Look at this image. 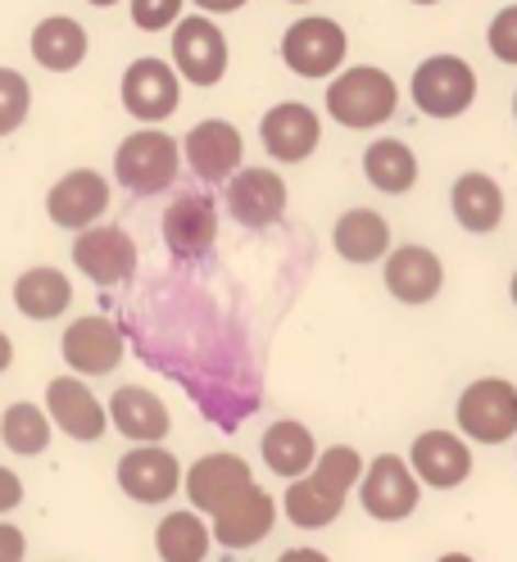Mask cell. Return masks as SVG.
I'll return each mask as SVG.
<instances>
[{"instance_id":"obj_21","label":"cell","mask_w":517,"mask_h":562,"mask_svg":"<svg viewBox=\"0 0 517 562\" xmlns=\"http://www.w3.org/2000/svg\"><path fill=\"white\" fill-rule=\"evenodd\" d=\"M445 286V268L427 245H400L386 259V291L400 304H427Z\"/></svg>"},{"instance_id":"obj_19","label":"cell","mask_w":517,"mask_h":562,"mask_svg":"<svg viewBox=\"0 0 517 562\" xmlns=\"http://www.w3.org/2000/svg\"><path fill=\"white\" fill-rule=\"evenodd\" d=\"M408 468L431 490H454L472 476V449L454 431H423L408 449Z\"/></svg>"},{"instance_id":"obj_2","label":"cell","mask_w":517,"mask_h":562,"mask_svg":"<svg viewBox=\"0 0 517 562\" xmlns=\"http://www.w3.org/2000/svg\"><path fill=\"white\" fill-rule=\"evenodd\" d=\"M395 104H400V91L391 74H382L372 64L350 68V74H340L327 87V110L340 127H376L395 114Z\"/></svg>"},{"instance_id":"obj_8","label":"cell","mask_w":517,"mask_h":562,"mask_svg":"<svg viewBox=\"0 0 517 562\" xmlns=\"http://www.w3.org/2000/svg\"><path fill=\"white\" fill-rule=\"evenodd\" d=\"M250 490H255V472L246 459H236V453H204V459L191 463V472H187L191 504L210 517H218L236 499H246Z\"/></svg>"},{"instance_id":"obj_13","label":"cell","mask_w":517,"mask_h":562,"mask_svg":"<svg viewBox=\"0 0 517 562\" xmlns=\"http://www.w3.org/2000/svg\"><path fill=\"white\" fill-rule=\"evenodd\" d=\"M214 240H218V209L210 195H200V191H187L168 204V214H164V245L178 259H204L214 250Z\"/></svg>"},{"instance_id":"obj_23","label":"cell","mask_w":517,"mask_h":562,"mask_svg":"<svg viewBox=\"0 0 517 562\" xmlns=\"http://www.w3.org/2000/svg\"><path fill=\"white\" fill-rule=\"evenodd\" d=\"M272 521H278V499L263 485H255L246 499H236L214 517V540L223 549H250L272 531Z\"/></svg>"},{"instance_id":"obj_4","label":"cell","mask_w":517,"mask_h":562,"mask_svg":"<svg viewBox=\"0 0 517 562\" xmlns=\"http://www.w3.org/2000/svg\"><path fill=\"white\" fill-rule=\"evenodd\" d=\"M114 178L132 195H159L178 182V140L164 132H132L114 155Z\"/></svg>"},{"instance_id":"obj_37","label":"cell","mask_w":517,"mask_h":562,"mask_svg":"<svg viewBox=\"0 0 517 562\" xmlns=\"http://www.w3.org/2000/svg\"><path fill=\"white\" fill-rule=\"evenodd\" d=\"M195 5H200L204 14H232V10L246 5V0H195Z\"/></svg>"},{"instance_id":"obj_42","label":"cell","mask_w":517,"mask_h":562,"mask_svg":"<svg viewBox=\"0 0 517 562\" xmlns=\"http://www.w3.org/2000/svg\"><path fill=\"white\" fill-rule=\"evenodd\" d=\"M91 5H95V10H105V5H114V0H91Z\"/></svg>"},{"instance_id":"obj_33","label":"cell","mask_w":517,"mask_h":562,"mask_svg":"<svg viewBox=\"0 0 517 562\" xmlns=\"http://www.w3.org/2000/svg\"><path fill=\"white\" fill-rule=\"evenodd\" d=\"M187 0H132V23L136 27H146V32H164L178 23Z\"/></svg>"},{"instance_id":"obj_29","label":"cell","mask_w":517,"mask_h":562,"mask_svg":"<svg viewBox=\"0 0 517 562\" xmlns=\"http://www.w3.org/2000/svg\"><path fill=\"white\" fill-rule=\"evenodd\" d=\"M363 172H368V182L376 191H386V195H404L413 182H418V159H413V150L404 146V140H372L368 155H363Z\"/></svg>"},{"instance_id":"obj_31","label":"cell","mask_w":517,"mask_h":562,"mask_svg":"<svg viewBox=\"0 0 517 562\" xmlns=\"http://www.w3.org/2000/svg\"><path fill=\"white\" fill-rule=\"evenodd\" d=\"M0 440H5L14 453L32 459L50 445V417L37 404H10L5 417H0Z\"/></svg>"},{"instance_id":"obj_16","label":"cell","mask_w":517,"mask_h":562,"mask_svg":"<svg viewBox=\"0 0 517 562\" xmlns=\"http://www.w3.org/2000/svg\"><path fill=\"white\" fill-rule=\"evenodd\" d=\"M259 136H263V150H268L272 159L300 164V159H308V155L318 150L323 123H318V114L308 110V104L286 100V104H278V110H268V114H263Z\"/></svg>"},{"instance_id":"obj_6","label":"cell","mask_w":517,"mask_h":562,"mask_svg":"<svg viewBox=\"0 0 517 562\" xmlns=\"http://www.w3.org/2000/svg\"><path fill=\"white\" fill-rule=\"evenodd\" d=\"M418 495H423L418 472L404 459H395V453H376L359 481V499H363L368 517H376V521H404L418 508Z\"/></svg>"},{"instance_id":"obj_1","label":"cell","mask_w":517,"mask_h":562,"mask_svg":"<svg viewBox=\"0 0 517 562\" xmlns=\"http://www.w3.org/2000/svg\"><path fill=\"white\" fill-rule=\"evenodd\" d=\"M363 459H359V449L350 445H331L318 453V468L291 481L286 485V517L300 526V531H323V526H331L345 508V499H350V490L355 481H363Z\"/></svg>"},{"instance_id":"obj_3","label":"cell","mask_w":517,"mask_h":562,"mask_svg":"<svg viewBox=\"0 0 517 562\" xmlns=\"http://www.w3.org/2000/svg\"><path fill=\"white\" fill-rule=\"evenodd\" d=\"M459 431L476 445H504L517 436V385L504 376H481L459 395Z\"/></svg>"},{"instance_id":"obj_44","label":"cell","mask_w":517,"mask_h":562,"mask_svg":"<svg viewBox=\"0 0 517 562\" xmlns=\"http://www.w3.org/2000/svg\"><path fill=\"white\" fill-rule=\"evenodd\" d=\"M513 114H517V95H513Z\"/></svg>"},{"instance_id":"obj_38","label":"cell","mask_w":517,"mask_h":562,"mask_svg":"<svg viewBox=\"0 0 517 562\" xmlns=\"http://www.w3.org/2000/svg\"><path fill=\"white\" fill-rule=\"evenodd\" d=\"M278 562H331L327 553H318V549H286Z\"/></svg>"},{"instance_id":"obj_41","label":"cell","mask_w":517,"mask_h":562,"mask_svg":"<svg viewBox=\"0 0 517 562\" xmlns=\"http://www.w3.org/2000/svg\"><path fill=\"white\" fill-rule=\"evenodd\" d=\"M508 295H513V304H517V272H513V281H508Z\"/></svg>"},{"instance_id":"obj_12","label":"cell","mask_w":517,"mask_h":562,"mask_svg":"<svg viewBox=\"0 0 517 562\" xmlns=\"http://www.w3.org/2000/svg\"><path fill=\"white\" fill-rule=\"evenodd\" d=\"M182 100V87H178V74L172 64L164 59H132L127 74H123V110L142 123H159L178 110Z\"/></svg>"},{"instance_id":"obj_10","label":"cell","mask_w":517,"mask_h":562,"mask_svg":"<svg viewBox=\"0 0 517 562\" xmlns=\"http://www.w3.org/2000/svg\"><path fill=\"white\" fill-rule=\"evenodd\" d=\"M110 209V182L100 178L91 168H74L50 187L46 195V214L55 227H68V232H91L95 218Z\"/></svg>"},{"instance_id":"obj_26","label":"cell","mask_w":517,"mask_h":562,"mask_svg":"<svg viewBox=\"0 0 517 562\" xmlns=\"http://www.w3.org/2000/svg\"><path fill=\"white\" fill-rule=\"evenodd\" d=\"M331 245L340 259L350 263H372L391 250V227L376 209H350V214L336 218V232H331Z\"/></svg>"},{"instance_id":"obj_40","label":"cell","mask_w":517,"mask_h":562,"mask_svg":"<svg viewBox=\"0 0 517 562\" xmlns=\"http://www.w3.org/2000/svg\"><path fill=\"white\" fill-rule=\"evenodd\" d=\"M436 562H476L472 553H445V558H436Z\"/></svg>"},{"instance_id":"obj_35","label":"cell","mask_w":517,"mask_h":562,"mask_svg":"<svg viewBox=\"0 0 517 562\" xmlns=\"http://www.w3.org/2000/svg\"><path fill=\"white\" fill-rule=\"evenodd\" d=\"M23 553H27L23 531L10 526V521H0V562H23Z\"/></svg>"},{"instance_id":"obj_32","label":"cell","mask_w":517,"mask_h":562,"mask_svg":"<svg viewBox=\"0 0 517 562\" xmlns=\"http://www.w3.org/2000/svg\"><path fill=\"white\" fill-rule=\"evenodd\" d=\"M32 110V87L14 68H0V136H10Z\"/></svg>"},{"instance_id":"obj_18","label":"cell","mask_w":517,"mask_h":562,"mask_svg":"<svg viewBox=\"0 0 517 562\" xmlns=\"http://www.w3.org/2000/svg\"><path fill=\"white\" fill-rule=\"evenodd\" d=\"M227 209L240 227H268L286 214V182L272 168H240L227 182Z\"/></svg>"},{"instance_id":"obj_7","label":"cell","mask_w":517,"mask_h":562,"mask_svg":"<svg viewBox=\"0 0 517 562\" xmlns=\"http://www.w3.org/2000/svg\"><path fill=\"white\" fill-rule=\"evenodd\" d=\"M172 64L195 87H214L227 74V37L210 23V14H191L172 27Z\"/></svg>"},{"instance_id":"obj_45","label":"cell","mask_w":517,"mask_h":562,"mask_svg":"<svg viewBox=\"0 0 517 562\" xmlns=\"http://www.w3.org/2000/svg\"><path fill=\"white\" fill-rule=\"evenodd\" d=\"M295 5H304V0H295Z\"/></svg>"},{"instance_id":"obj_43","label":"cell","mask_w":517,"mask_h":562,"mask_svg":"<svg viewBox=\"0 0 517 562\" xmlns=\"http://www.w3.org/2000/svg\"><path fill=\"white\" fill-rule=\"evenodd\" d=\"M413 5H436V0H413Z\"/></svg>"},{"instance_id":"obj_24","label":"cell","mask_w":517,"mask_h":562,"mask_svg":"<svg viewBox=\"0 0 517 562\" xmlns=\"http://www.w3.org/2000/svg\"><path fill=\"white\" fill-rule=\"evenodd\" d=\"M263 463H268V472H278L286 481H300V476L314 472L318 445H314V436H308L304 422H291V417L272 422V427L263 431Z\"/></svg>"},{"instance_id":"obj_17","label":"cell","mask_w":517,"mask_h":562,"mask_svg":"<svg viewBox=\"0 0 517 562\" xmlns=\"http://www.w3.org/2000/svg\"><path fill=\"white\" fill-rule=\"evenodd\" d=\"M74 263L95 286H119L136 272V240L123 227H91L74 240Z\"/></svg>"},{"instance_id":"obj_30","label":"cell","mask_w":517,"mask_h":562,"mask_svg":"<svg viewBox=\"0 0 517 562\" xmlns=\"http://www.w3.org/2000/svg\"><path fill=\"white\" fill-rule=\"evenodd\" d=\"M210 526H204V517L195 513H168L159 521L155 531V549L164 562H204V553H210Z\"/></svg>"},{"instance_id":"obj_9","label":"cell","mask_w":517,"mask_h":562,"mask_svg":"<svg viewBox=\"0 0 517 562\" xmlns=\"http://www.w3.org/2000/svg\"><path fill=\"white\" fill-rule=\"evenodd\" d=\"M282 59L300 78H327L345 59V32L336 19H300L282 37Z\"/></svg>"},{"instance_id":"obj_11","label":"cell","mask_w":517,"mask_h":562,"mask_svg":"<svg viewBox=\"0 0 517 562\" xmlns=\"http://www.w3.org/2000/svg\"><path fill=\"white\" fill-rule=\"evenodd\" d=\"M178 485H187L182 463L164 445H136L132 453L119 459V490L136 504H164L172 499Z\"/></svg>"},{"instance_id":"obj_39","label":"cell","mask_w":517,"mask_h":562,"mask_svg":"<svg viewBox=\"0 0 517 562\" xmlns=\"http://www.w3.org/2000/svg\"><path fill=\"white\" fill-rule=\"evenodd\" d=\"M14 363V345H10V336L5 331H0V372H5Z\"/></svg>"},{"instance_id":"obj_27","label":"cell","mask_w":517,"mask_h":562,"mask_svg":"<svg viewBox=\"0 0 517 562\" xmlns=\"http://www.w3.org/2000/svg\"><path fill=\"white\" fill-rule=\"evenodd\" d=\"M450 204H454L459 227H468L476 236L481 232H495L504 223V191H499L495 178H486V172H463V178L454 182Z\"/></svg>"},{"instance_id":"obj_14","label":"cell","mask_w":517,"mask_h":562,"mask_svg":"<svg viewBox=\"0 0 517 562\" xmlns=\"http://www.w3.org/2000/svg\"><path fill=\"white\" fill-rule=\"evenodd\" d=\"M46 408L55 427L74 440H100L110 427V408L91 395V385L82 376H55L46 385Z\"/></svg>"},{"instance_id":"obj_34","label":"cell","mask_w":517,"mask_h":562,"mask_svg":"<svg viewBox=\"0 0 517 562\" xmlns=\"http://www.w3.org/2000/svg\"><path fill=\"white\" fill-rule=\"evenodd\" d=\"M486 42H491V55H495V59L517 64V5H508V10H499V14L491 19Z\"/></svg>"},{"instance_id":"obj_22","label":"cell","mask_w":517,"mask_h":562,"mask_svg":"<svg viewBox=\"0 0 517 562\" xmlns=\"http://www.w3.org/2000/svg\"><path fill=\"white\" fill-rule=\"evenodd\" d=\"M110 422L136 445H159L172 431V417H168L164 400L155 391H146V385H123V391H114Z\"/></svg>"},{"instance_id":"obj_20","label":"cell","mask_w":517,"mask_h":562,"mask_svg":"<svg viewBox=\"0 0 517 562\" xmlns=\"http://www.w3.org/2000/svg\"><path fill=\"white\" fill-rule=\"evenodd\" d=\"M187 164L200 182H227L240 168V132L227 119H204L187 132Z\"/></svg>"},{"instance_id":"obj_25","label":"cell","mask_w":517,"mask_h":562,"mask_svg":"<svg viewBox=\"0 0 517 562\" xmlns=\"http://www.w3.org/2000/svg\"><path fill=\"white\" fill-rule=\"evenodd\" d=\"M14 304L23 318L32 323H50L74 304V281H68L59 268H27L14 281Z\"/></svg>"},{"instance_id":"obj_36","label":"cell","mask_w":517,"mask_h":562,"mask_svg":"<svg viewBox=\"0 0 517 562\" xmlns=\"http://www.w3.org/2000/svg\"><path fill=\"white\" fill-rule=\"evenodd\" d=\"M19 504H23V481L10 468H0V513H14Z\"/></svg>"},{"instance_id":"obj_15","label":"cell","mask_w":517,"mask_h":562,"mask_svg":"<svg viewBox=\"0 0 517 562\" xmlns=\"http://www.w3.org/2000/svg\"><path fill=\"white\" fill-rule=\"evenodd\" d=\"M64 363L74 368L78 376H105L123 363V331L100 318V313H91V318H78L74 327L64 331Z\"/></svg>"},{"instance_id":"obj_28","label":"cell","mask_w":517,"mask_h":562,"mask_svg":"<svg viewBox=\"0 0 517 562\" xmlns=\"http://www.w3.org/2000/svg\"><path fill=\"white\" fill-rule=\"evenodd\" d=\"M32 59L42 68H55V74H68L87 59V27L68 14L42 19L37 32H32Z\"/></svg>"},{"instance_id":"obj_5","label":"cell","mask_w":517,"mask_h":562,"mask_svg":"<svg viewBox=\"0 0 517 562\" xmlns=\"http://www.w3.org/2000/svg\"><path fill=\"white\" fill-rule=\"evenodd\" d=\"M476 100V74L459 55H431L413 74V104L431 119H459Z\"/></svg>"}]
</instances>
